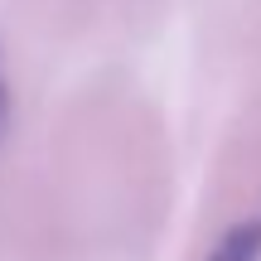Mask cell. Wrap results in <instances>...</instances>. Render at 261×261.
<instances>
[{"mask_svg":"<svg viewBox=\"0 0 261 261\" xmlns=\"http://www.w3.org/2000/svg\"><path fill=\"white\" fill-rule=\"evenodd\" d=\"M203 261H261V218H242L213 242Z\"/></svg>","mask_w":261,"mask_h":261,"instance_id":"obj_1","label":"cell"},{"mask_svg":"<svg viewBox=\"0 0 261 261\" xmlns=\"http://www.w3.org/2000/svg\"><path fill=\"white\" fill-rule=\"evenodd\" d=\"M10 126V92H5V77H0V136H5Z\"/></svg>","mask_w":261,"mask_h":261,"instance_id":"obj_2","label":"cell"}]
</instances>
